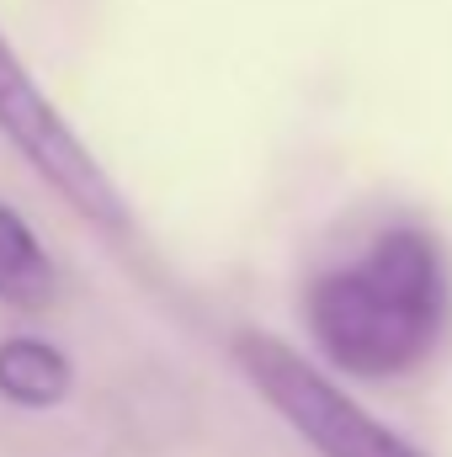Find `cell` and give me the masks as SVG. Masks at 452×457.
<instances>
[{
	"label": "cell",
	"mask_w": 452,
	"mask_h": 457,
	"mask_svg": "<svg viewBox=\"0 0 452 457\" xmlns=\"http://www.w3.org/2000/svg\"><path fill=\"white\" fill-rule=\"evenodd\" d=\"M229 351H234V367L250 378V388L320 457H426L399 431H389L378 415H367L340 383H331L288 341H277L266 330H239Z\"/></svg>",
	"instance_id": "cell-2"
},
{
	"label": "cell",
	"mask_w": 452,
	"mask_h": 457,
	"mask_svg": "<svg viewBox=\"0 0 452 457\" xmlns=\"http://www.w3.org/2000/svg\"><path fill=\"white\" fill-rule=\"evenodd\" d=\"M54 298V261L38 245L32 224L0 203V303L11 309H43Z\"/></svg>",
	"instance_id": "cell-5"
},
{
	"label": "cell",
	"mask_w": 452,
	"mask_h": 457,
	"mask_svg": "<svg viewBox=\"0 0 452 457\" xmlns=\"http://www.w3.org/2000/svg\"><path fill=\"white\" fill-rule=\"evenodd\" d=\"M75 388V367L59 345L38 336H11L0 341V399L16 410H54Z\"/></svg>",
	"instance_id": "cell-4"
},
{
	"label": "cell",
	"mask_w": 452,
	"mask_h": 457,
	"mask_svg": "<svg viewBox=\"0 0 452 457\" xmlns=\"http://www.w3.org/2000/svg\"><path fill=\"white\" fill-rule=\"evenodd\" d=\"M0 133L59 192V203L70 213H80L102 234H128V203H122L117 181L80 144V133L64 122V112L43 96V86L27 75V64L16 59V48L5 37H0Z\"/></svg>",
	"instance_id": "cell-3"
},
{
	"label": "cell",
	"mask_w": 452,
	"mask_h": 457,
	"mask_svg": "<svg viewBox=\"0 0 452 457\" xmlns=\"http://www.w3.org/2000/svg\"><path fill=\"white\" fill-rule=\"evenodd\" d=\"M448 261L421 228H383L362 261L325 271L309 287L304 320L320 356L346 378H399L431 356L448 325Z\"/></svg>",
	"instance_id": "cell-1"
}]
</instances>
